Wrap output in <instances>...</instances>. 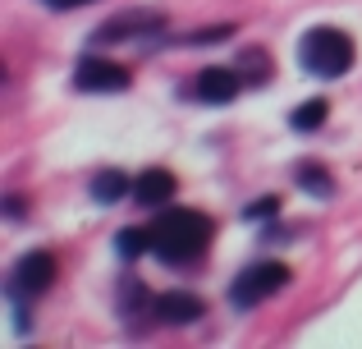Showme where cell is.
Returning <instances> with one entry per match:
<instances>
[{"mask_svg":"<svg viewBox=\"0 0 362 349\" xmlns=\"http://www.w3.org/2000/svg\"><path fill=\"white\" fill-rule=\"evenodd\" d=\"M354 60H358V46L339 28H312L298 42V64L317 79H344L354 69Z\"/></svg>","mask_w":362,"mask_h":349,"instance_id":"2","label":"cell"},{"mask_svg":"<svg viewBox=\"0 0 362 349\" xmlns=\"http://www.w3.org/2000/svg\"><path fill=\"white\" fill-rule=\"evenodd\" d=\"M239 88H243L239 64H206V69L197 74V97H202L206 106H225V101H234Z\"/></svg>","mask_w":362,"mask_h":349,"instance_id":"7","label":"cell"},{"mask_svg":"<svg viewBox=\"0 0 362 349\" xmlns=\"http://www.w3.org/2000/svg\"><path fill=\"white\" fill-rule=\"evenodd\" d=\"M293 179H298V188L312 193V198H335V175L321 161H298L293 166Z\"/></svg>","mask_w":362,"mask_h":349,"instance_id":"10","label":"cell"},{"mask_svg":"<svg viewBox=\"0 0 362 349\" xmlns=\"http://www.w3.org/2000/svg\"><path fill=\"white\" fill-rule=\"evenodd\" d=\"M115 253H124V258L151 253V225H129V230H119L115 234Z\"/></svg>","mask_w":362,"mask_h":349,"instance_id":"12","label":"cell"},{"mask_svg":"<svg viewBox=\"0 0 362 349\" xmlns=\"http://www.w3.org/2000/svg\"><path fill=\"white\" fill-rule=\"evenodd\" d=\"M142 33H165V14H160V9H124V14H110L106 23L97 28V33H92V42L97 46H115V42H138Z\"/></svg>","mask_w":362,"mask_h":349,"instance_id":"4","label":"cell"},{"mask_svg":"<svg viewBox=\"0 0 362 349\" xmlns=\"http://www.w3.org/2000/svg\"><path fill=\"white\" fill-rule=\"evenodd\" d=\"M55 285V258L51 253H23L9 271V299H37Z\"/></svg>","mask_w":362,"mask_h":349,"instance_id":"5","label":"cell"},{"mask_svg":"<svg viewBox=\"0 0 362 349\" xmlns=\"http://www.w3.org/2000/svg\"><path fill=\"white\" fill-rule=\"evenodd\" d=\"M225 37H234V28H230V23H221V28H202V33L184 37V46H211V42H225Z\"/></svg>","mask_w":362,"mask_h":349,"instance_id":"16","label":"cell"},{"mask_svg":"<svg viewBox=\"0 0 362 349\" xmlns=\"http://www.w3.org/2000/svg\"><path fill=\"white\" fill-rule=\"evenodd\" d=\"M129 188H133L129 175H119V171H101L97 179H92V198H97V202H119Z\"/></svg>","mask_w":362,"mask_h":349,"instance_id":"13","label":"cell"},{"mask_svg":"<svg viewBox=\"0 0 362 349\" xmlns=\"http://www.w3.org/2000/svg\"><path fill=\"white\" fill-rule=\"evenodd\" d=\"M326 120H330V101L326 97H312V101H303V106L289 115V125L298 129V134H317Z\"/></svg>","mask_w":362,"mask_h":349,"instance_id":"11","label":"cell"},{"mask_svg":"<svg viewBox=\"0 0 362 349\" xmlns=\"http://www.w3.org/2000/svg\"><path fill=\"white\" fill-rule=\"evenodd\" d=\"M202 313H206V304L193 299V294H184V290H165V294L151 299V317L165 322V326H188V322H197Z\"/></svg>","mask_w":362,"mask_h":349,"instance_id":"8","label":"cell"},{"mask_svg":"<svg viewBox=\"0 0 362 349\" xmlns=\"http://www.w3.org/2000/svg\"><path fill=\"white\" fill-rule=\"evenodd\" d=\"M275 212H280V198H275V193H271V198H257V202H247V207H243L247 221H271Z\"/></svg>","mask_w":362,"mask_h":349,"instance_id":"15","label":"cell"},{"mask_svg":"<svg viewBox=\"0 0 362 349\" xmlns=\"http://www.w3.org/2000/svg\"><path fill=\"white\" fill-rule=\"evenodd\" d=\"M211 216L202 212H165L151 221V253H156L165 267H193L206 248H211Z\"/></svg>","mask_w":362,"mask_h":349,"instance_id":"1","label":"cell"},{"mask_svg":"<svg viewBox=\"0 0 362 349\" xmlns=\"http://www.w3.org/2000/svg\"><path fill=\"white\" fill-rule=\"evenodd\" d=\"M239 74H243V83H271V55L266 51H243L239 55Z\"/></svg>","mask_w":362,"mask_h":349,"instance_id":"14","label":"cell"},{"mask_svg":"<svg viewBox=\"0 0 362 349\" xmlns=\"http://www.w3.org/2000/svg\"><path fill=\"white\" fill-rule=\"evenodd\" d=\"M129 83H133V74L124 69V64L97 60V55L78 60V69H74V88H78V92H124Z\"/></svg>","mask_w":362,"mask_h":349,"instance_id":"6","label":"cell"},{"mask_svg":"<svg viewBox=\"0 0 362 349\" xmlns=\"http://www.w3.org/2000/svg\"><path fill=\"white\" fill-rule=\"evenodd\" d=\"M51 9H83V5H92V0H46Z\"/></svg>","mask_w":362,"mask_h":349,"instance_id":"17","label":"cell"},{"mask_svg":"<svg viewBox=\"0 0 362 349\" xmlns=\"http://www.w3.org/2000/svg\"><path fill=\"white\" fill-rule=\"evenodd\" d=\"M289 280H293V271L284 267V262H275V258H262V262H252V267H243L239 276H234V285H230V304L247 313V308L266 304L271 294L289 290Z\"/></svg>","mask_w":362,"mask_h":349,"instance_id":"3","label":"cell"},{"mask_svg":"<svg viewBox=\"0 0 362 349\" xmlns=\"http://www.w3.org/2000/svg\"><path fill=\"white\" fill-rule=\"evenodd\" d=\"M175 188H179V179L170 171H147V175H138V184H133V198H138L142 207H165L170 198H175Z\"/></svg>","mask_w":362,"mask_h":349,"instance_id":"9","label":"cell"}]
</instances>
